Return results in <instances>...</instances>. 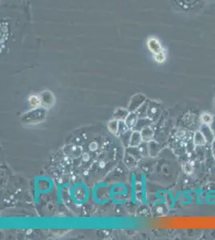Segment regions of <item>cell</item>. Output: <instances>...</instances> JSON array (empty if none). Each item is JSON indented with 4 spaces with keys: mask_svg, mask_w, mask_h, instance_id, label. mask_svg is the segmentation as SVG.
Segmentation results:
<instances>
[{
    "mask_svg": "<svg viewBox=\"0 0 215 240\" xmlns=\"http://www.w3.org/2000/svg\"><path fill=\"white\" fill-rule=\"evenodd\" d=\"M30 103L34 107H36V106H39L40 104V100L36 96H32V97L30 98Z\"/></svg>",
    "mask_w": 215,
    "mask_h": 240,
    "instance_id": "9",
    "label": "cell"
},
{
    "mask_svg": "<svg viewBox=\"0 0 215 240\" xmlns=\"http://www.w3.org/2000/svg\"><path fill=\"white\" fill-rule=\"evenodd\" d=\"M193 143L197 146H203L207 143V140L201 130H197L193 136Z\"/></svg>",
    "mask_w": 215,
    "mask_h": 240,
    "instance_id": "3",
    "label": "cell"
},
{
    "mask_svg": "<svg viewBox=\"0 0 215 240\" xmlns=\"http://www.w3.org/2000/svg\"><path fill=\"white\" fill-rule=\"evenodd\" d=\"M108 127H109L110 131L113 132V134H116L117 130H118V123H117V121L111 122L108 124Z\"/></svg>",
    "mask_w": 215,
    "mask_h": 240,
    "instance_id": "6",
    "label": "cell"
},
{
    "mask_svg": "<svg viewBox=\"0 0 215 240\" xmlns=\"http://www.w3.org/2000/svg\"><path fill=\"white\" fill-rule=\"evenodd\" d=\"M183 171H185V173L187 174V175H191L193 173V171H194V168H193V165L190 163H185L182 166Z\"/></svg>",
    "mask_w": 215,
    "mask_h": 240,
    "instance_id": "5",
    "label": "cell"
},
{
    "mask_svg": "<svg viewBox=\"0 0 215 240\" xmlns=\"http://www.w3.org/2000/svg\"><path fill=\"white\" fill-rule=\"evenodd\" d=\"M213 118H214V116L212 115L211 114L207 113V112H205V113L202 114V115H201V122H202V124H206L208 125V126H210L212 123V122H213Z\"/></svg>",
    "mask_w": 215,
    "mask_h": 240,
    "instance_id": "4",
    "label": "cell"
},
{
    "mask_svg": "<svg viewBox=\"0 0 215 240\" xmlns=\"http://www.w3.org/2000/svg\"><path fill=\"white\" fill-rule=\"evenodd\" d=\"M155 60L157 63H163L165 60V55L164 52H160L159 54H155Z\"/></svg>",
    "mask_w": 215,
    "mask_h": 240,
    "instance_id": "8",
    "label": "cell"
},
{
    "mask_svg": "<svg viewBox=\"0 0 215 240\" xmlns=\"http://www.w3.org/2000/svg\"><path fill=\"white\" fill-rule=\"evenodd\" d=\"M210 128H211L212 131L213 132V134H214V135H215V117L213 118V122H212L211 124L210 125Z\"/></svg>",
    "mask_w": 215,
    "mask_h": 240,
    "instance_id": "11",
    "label": "cell"
},
{
    "mask_svg": "<svg viewBox=\"0 0 215 240\" xmlns=\"http://www.w3.org/2000/svg\"><path fill=\"white\" fill-rule=\"evenodd\" d=\"M212 146V153H213V156L215 159V139H213V141L211 143Z\"/></svg>",
    "mask_w": 215,
    "mask_h": 240,
    "instance_id": "10",
    "label": "cell"
},
{
    "mask_svg": "<svg viewBox=\"0 0 215 240\" xmlns=\"http://www.w3.org/2000/svg\"><path fill=\"white\" fill-rule=\"evenodd\" d=\"M152 130H150L149 127H147L146 129H144L142 131V133H141V137H142L143 139H149V136L150 137H152L153 136V133H150L149 132H151Z\"/></svg>",
    "mask_w": 215,
    "mask_h": 240,
    "instance_id": "7",
    "label": "cell"
},
{
    "mask_svg": "<svg viewBox=\"0 0 215 240\" xmlns=\"http://www.w3.org/2000/svg\"><path fill=\"white\" fill-rule=\"evenodd\" d=\"M201 131L202 132V134L204 135L205 138L207 140V143H211L213 141V139H215V135L213 132L212 131L211 128H210V126L206 124L202 125V128H201Z\"/></svg>",
    "mask_w": 215,
    "mask_h": 240,
    "instance_id": "2",
    "label": "cell"
},
{
    "mask_svg": "<svg viewBox=\"0 0 215 240\" xmlns=\"http://www.w3.org/2000/svg\"><path fill=\"white\" fill-rule=\"evenodd\" d=\"M148 47H149V50L153 54H157L160 52H162V47H161V45H160L158 40L155 38H150V39H149V41H148Z\"/></svg>",
    "mask_w": 215,
    "mask_h": 240,
    "instance_id": "1",
    "label": "cell"
}]
</instances>
